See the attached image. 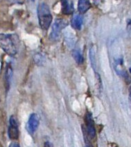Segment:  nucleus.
<instances>
[{
    "label": "nucleus",
    "instance_id": "nucleus-16",
    "mask_svg": "<svg viewBox=\"0 0 131 147\" xmlns=\"http://www.w3.org/2000/svg\"><path fill=\"white\" fill-rule=\"evenodd\" d=\"M129 71H130V73H131V68H130V69H129Z\"/></svg>",
    "mask_w": 131,
    "mask_h": 147
},
{
    "label": "nucleus",
    "instance_id": "nucleus-10",
    "mask_svg": "<svg viewBox=\"0 0 131 147\" xmlns=\"http://www.w3.org/2000/svg\"><path fill=\"white\" fill-rule=\"evenodd\" d=\"M89 59H90V63H91V65H92V67L93 69L95 71L96 68L95 48L94 47L90 48V49H89Z\"/></svg>",
    "mask_w": 131,
    "mask_h": 147
},
{
    "label": "nucleus",
    "instance_id": "nucleus-12",
    "mask_svg": "<svg viewBox=\"0 0 131 147\" xmlns=\"http://www.w3.org/2000/svg\"><path fill=\"white\" fill-rule=\"evenodd\" d=\"M72 57H73L76 62L78 64H81L83 63L84 59L82 54L78 50H74L72 51Z\"/></svg>",
    "mask_w": 131,
    "mask_h": 147
},
{
    "label": "nucleus",
    "instance_id": "nucleus-9",
    "mask_svg": "<svg viewBox=\"0 0 131 147\" xmlns=\"http://www.w3.org/2000/svg\"><path fill=\"white\" fill-rule=\"evenodd\" d=\"M13 68H12L11 64L7 65L6 69V73H5V82H6V85L7 89H8L10 84H11L12 78H13Z\"/></svg>",
    "mask_w": 131,
    "mask_h": 147
},
{
    "label": "nucleus",
    "instance_id": "nucleus-6",
    "mask_svg": "<svg viewBox=\"0 0 131 147\" xmlns=\"http://www.w3.org/2000/svg\"><path fill=\"white\" fill-rule=\"evenodd\" d=\"M40 125V116L37 113H32L29 116L27 123V130L29 134L33 135L37 131Z\"/></svg>",
    "mask_w": 131,
    "mask_h": 147
},
{
    "label": "nucleus",
    "instance_id": "nucleus-4",
    "mask_svg": "<svg viewBox=\"0 0 131 147\" xmlns=\"http://www.w3.org/2000/svg\"><path fill=\"white\" fill-rule=\"evenodd\" d=\"M19 126L18 123L15 116L11 115L9 119V125L8 129V136L12 140H17L19 138Z\"/></svg>",
    "mask_w": 131,
    "mask_h": 147
},
{
    "label": "nucleus",
    "instance_id": "nucleus-15",
    "mask_svg": "<svg viewBox=\"0 0 131 147\" xmlns=\"http://www.w3.org/2000/svg\"><path fill=\"white\" fill-rule=\"evenodd\" d=\"M129 98H130V101L131 102V88L130 89V93H129Z\"/></svg>",
    "mask_w": 131,
    "mask_h": 147
},
{
    "label": "nucleus",
    "instance_id": "nucleus-3",
    "mask_svg": "<svg viewBox=\"0 0 131 147\" xmlns=\"http://www.w3.org/2000/svg\"><path fill=\"white\" fill-rule=\"evenodd\" d=\"M68 25V21L65 19L58 18L55 20L54 23L52 25L51 32L50 34V39L51 40H57L60 37V33Z\"/></svg>",
    "mask_w": 131,
    "mask_h": 147
},
{
    "label": "nucleus",
    "instance_id": "nucleus-14",
    "mask_svg": "<svg viewBox=\"0 0 131 147\" xmlns=\"http://www.w3.org/2000/svg\"><path fill=\"white\" fill-rule=\"evenodd\" d=\"M9 147H20V145L19 144L18 142H13L10 144Z\"/></svg>",
    "mask_w": 131,
    "mask_h": 147
},
{
    "label": "nucleus",
    "instance_id": "nucleus-8",
    "mask_svg": "<svg viewBox=\"0 0 131 147\" xmlns=\"http://www.w3.org/2000/svg\"><path fill=\"white\" fill-rule=\"evenodd\" d=\"M90 8L91 3L89 0H78V11L80 13H85Z\"/></svg>",
    "mask_w": 131,
    "mask_h": 147
},
{
    "label": "nucleus",
    "instance_id": "nucleus-1",
    "mask_svg": "<svg viewBox=\"0 0 131 147\" xmlns=\"http://www.w3.org/2000/svg\"><path fill=\"white\" fill-rule=\"evenodd\" d=\"M38 16L39 24L43 30H47L52 22V15L48 6L45 3H41L38 7Z\"/></svg>",
    "mask_w": 131,
    "mask_h": 147
},
{
    "label": "nucleus",
    "instance_id": "nucleus-17",
    "mask_svg": "<svg viewBox=\"0 0 131 147\" xmlns=\"http://www.w3.org/2000/svg\"><path fill=\"white\" fill-rule=\"evenodd\" d=\"M31 1H35V0H31Z\"/></svg>",
    "mask_w": 131,
    "mask_h": 147
},
{
    "label": "nucleus",
    "instance_id": "nucleus-5",
    "mask_svg": "<svg viewBox=\"0 0 131 147\" xmlns=\"http://www.w3.org/2000/svg\"><path fill=\"white\" fill-rule=\"evenodd\" d=\"M85 121L87 128V133L89 138L91 140L94 139L96 138V131L95 125H94V119H93L92 115L91 113H87L85 116Z\"/></svg>",
    "mask_w": 131,
    "mask_h": 147
},
{
    "label": "nucleus",
    "instance_id": "nucleus-13",
    "mask_svg": "<svg viewBox=\"0 0 131 147\" xmlns=\"http://www.w3.org/2000/svg\"><path fill=\"white\" fill-rule=\"evenodd\" d=\"M34 61H35L36 64L42 65V63L44 62V58L40 54H37L34 57Z\"/></svg>",
    "mask_w": 131,
    "mask_h": 147
},
{
    "label": "nucleus",
    "instance_id": "nucleus-11",
    "mask_svg": "<svg viewBox=\"0 0 131 147\" xmlns=\"http://www.w3.org/2000/svg\"><path fill=\"white\" fill-rule=\"evenodd\" d=\"M62 6H63V13L65 14H70L73 11L72 5L70 4L68 0H62Z\"/></svg>",
    "mask_w": 131,
    "mask_h": 147
},
{
    "label": "nucleus",
    "instance_id": "nucleus-7",
    "mask_svg": "<svg viewBox=\"0 0 131 147\" xmlns=\"http://www.w3.org/2000/svg\"><path fill=\"white\" fill-rule=\"evenodd\" d=\"M83 24V18L81 15H75L72 19L71 24L72 26L74 29L80 30L82 28Z\"/></svg>",
    "mask_w": 131,
    "mask_h": 147
},
{
    "label": "nucleus",
    "instance_id": "nucleus-2",
    "mask_svg": "<svg viewBox=\"0 0 131 147\" xmlns=\"http://www.w3.org/2000/svg\"><path fill=\"white\" fill-rule=\"evenodd\" d=\"M0 48L12 57L15 56L18 52L13 37L10 34H0Z\"/></svg>",
    "mask_w": 131,
    "mask_h": 147
}]
</instances>
